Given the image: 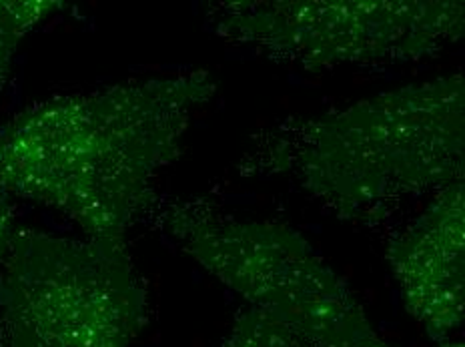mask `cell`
<instances>
[{"label":"cell","instance_id":"obj_3","mask_svg":"<svg viewBox=\"0 0 465 347\" xmlns=\"http://www.w3.org/2000/svg\"><path fill=\"white\" fill-rule=\"evenodd\" d=\"M0 265L6 347H131L147 323L124 243L13 231Z\"/></svg>","mask_w":465,"mask_h":347},{"label":"cell","instance_id":"obj_2","mask_svg":"<svg viewBox=\"0 0 465 347\" xmlns=\"http://www.w3.org/2000/svg\"><path fill=\"white\" fill-rule=\"evenodd\" d=\"M287 173L347 217L450 187L463 169V79L450 74L360 101L283 137Z\"/></svg>","mask_w":465,"mask_h":347},{"label":"cell","instance_id":"obj_9","mask_svg":"<svg viewBox=\"0 0 465 347\" xmlns=\"http://www.w3.org/2000/svg\"><path fill=\"white\" fill-rule=\"evenodd\" d=\"M8 193L0 187V262H3V255L6 252L8 239L13 235V217H11V203H8Z\"/></svg>","mask_w":465,"mask_h":347},{"label":"cell","instance_id":"obj_6","mask_svg":"<svg viewBox=\"0 0 465 347\" xmlns=\"http://www.w3.org/2000/svg\"><path fill=\"white\" fill-rule=\"evenodd\" d=\"M391 272L407 312L445 343L463 322V187H445L435 203L390 247Z\"/></svg>","mask_w":465,"mask_h":347},{"label":"cell","instance_id":"obj_11","mask_svg":"<svg viewBox=\"0 0 465 347\" xmlns=\"http://www.w3.org/2000/svg\"><path fill=\"white\" fill-rule=\"evenodd\" d=\"M0 347H6V343H5V340H3V333H0Z\"/></svg>","mask_w":465,"mask_h":347},{"label":"cell","instance_id":"obj_7","mask_svg":"<svg viewBox=\"0 0 465 347\" xmlns=\"http://www.w3.org/2000/svg\"><path fill=\"white\" fill-rule=\"evenodd\" d=\"M63 6V3H51V0H31V3L0 0V93L5 91L11 76L15 55L25 36Z\"/></svg>","mask_w":465,"mask_h":347},{"label":"cell","instance_id":"obj_1","mask_svg":"<svg viewBox=\"0 0 465 347\" xmlns=\"http://www.w3.org/2000/svg\"><path fill=\"white\" fill-rule=\"evenodd\" d=\"M215 89L199 71L36 103L0 129V187L56 209L86 239L127 245Z\"/></svg>","mask_w":465,"mask_h":347},{"label":"cell","instance_id":"obj_5","mask_svg":"<svg viewBox=\"0 0 465 347\" xmlns=\"http://www.w3.org/2000/svg\"><path fill=\"white\" fill-rule=\"evenodd\" d=\"M227 35L305 66L420 59L463 31L460 3L232 5Z\"/></svg>","mask_w":465,"mask_h":347},{"label":"cell","instance_id":"obj_8","mask_svg":"<svg viewBox=\"0 0 465 347\" xmlns=\"http://www.w3.org/2000/svg\"><path fill=\"white\" fill-rule=\"evenodd\" d=\"M221 347H312L302 337L289 332L273 317L257 310H245L232 323Z\"/></svg>","mask_w":465,"mask_h":347},{"label":"cell","instance_id":"obj_10","mask_svg":"<svg viewBox=\"0 0 465 347\" xmlns=\"http://www.w3.org/2000/svg\"><path fill=\"white\" fill-rule=\"evenodd\" d=\"M440 347H463V343H460V342H445V343H440Z\"/></svg>","mask_w":465,"mask_h":347},{"label":"cell","instance_id":"obj_4","mask_svg":"<svg viewBox=\"0 0 465 347\" xmlns=\"http://www.w3.org/2000/svg\"><path fill=\"white\" fill-rule=\"evenodd\" d=\"M174 237L197 262L257 310L312 347H390L313 247L293 229L177 211Z\"/></svg>","mask_w":465,"mask_h":347}]
</instances>
